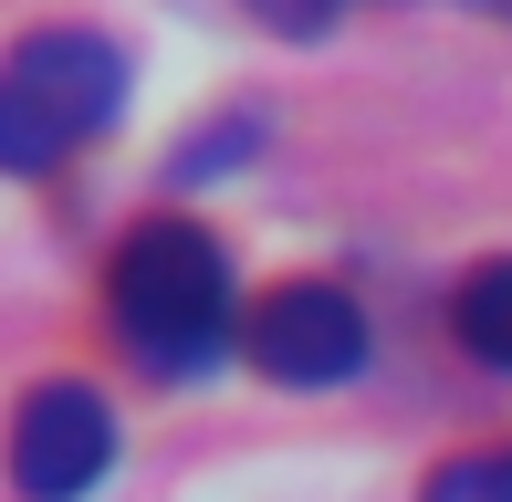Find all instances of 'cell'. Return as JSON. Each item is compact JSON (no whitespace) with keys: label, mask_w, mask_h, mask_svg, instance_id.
Returning a JSON list of instances; mask_svg holds the SVG:
<instances>
[{"label":"cell","mask_w":512,"mask_h":502,"mask_svg":"<svg viewBox=\"0 0 512 502\" xmlns=\"http://www.w3.org/2000/svg\"><path fill=\"white\" fill-rule=\"evenodd\" d=\"M450 335L481 356V367H512V262H481L471 283L450 293Z\"/></svg>","instance_id":"5b68a950"},{"label":"cell","mask_w":512,"mask_h":502,"mask_svg":"<svg viewBox=\"0 0 512 502\" xmlns=\"http://www.w3.org/2000/svg\"><path fill=\"white\" fill-rule=\"evenodd\" d=\"M105 304H115V335H126L157 377L220 367V346L241 335V314H230V262H220L209 231H189V220H147V231L115 251Z\"/></svg>","instance_id":"6da1fadb"},{"label":"cell","mask_w":512,"mask_h":502,"mask_svg":"<svg viewBox=\"0 0 512 502\" xmlns=\"http://www.w3.org/2000/svg\"><path fill=\"white\" fill-rule=\"evenodd\" d=\"M115 105H126V63L95 32H32L0 63V168L42 178L63 147H84Z\"/></svg>","instance_id":"7a4b0ae2"},{"label":"cell","mask_w":512,"mask_h":502,"mask_svg":"<svg viewBox=\"0 0 512 502\" xmlns=\"http://www.w3.org/2000/svg\"><path fill=\"white\" fill-rule=\"evenodd\" d=\"M429 502H512V450H471L429 482Z\"/></svg>","instance_id":"8992f818"},{"label":"cell","mask_w":512,"mask_h":502,"mask_svg":"<svg viewBox=\"0 0 512 502\" xmlns=\"http://www.w3.org/2000/svg\"><path fill=\"white\" fill-rule=\"evenodd\" d=\"M345 0H251V21H272V32H324Z\"/></svg>","instance_id":"52a82bcc"},{"label":"cell","mask_w":512,"mask_h":502,"mask_svg":"<svg viewBox=\"0 0 512 502\" xmlns=\"http://www.w3.org/2000/svg\"><path fill=\"white\" fill-rule=\"evenodd\" d=\"M115 461V408L95 387H32L11 419V482L21 502H84Z\"/></svg>","instance_id":"277c9868"},{"label":"cell","mask_w":512,"mask_h":502,"mask_svg":"<svg viewBox=\"0 0 512 502\" xmlns=\"http://www.w3.org/2000/svg\"><path fill=\"white\" fill-rule=\"evenodd\" d=\"M241 346H251V367L283 377V387H335V377L366 367V314L335 283H272L241 314Z\"/></svg>","instance_id":"3957f363"}]
</instances>
